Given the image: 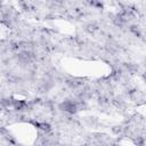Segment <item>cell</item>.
<instances>
[{
	"instance_id": "1",
	"label": "cell",
	"mask_w": 146,
	"mask_h": 146,
	"mask_svg": "<svg viewBox=\"0 0 146 146\" xmlns=\"http://www.w3.org/2000/svg\"><path fill=\"white\" fill-rule=\"evenodd\" d=\"M62 107H63L65 111H67V112H75V110H76L75 104H73L72 102H65V103L62 105Z\"/></svg>"
}]
</instances>
